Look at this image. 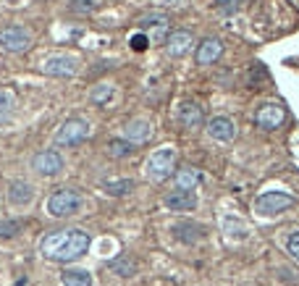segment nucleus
Masks as SVG:
<instances>
[{
	"mask_svg": "<svg viewBox=\"0 0 299 286\" xmlns=\"http://www.w3.org/2000/svg\"><path fill=\"white\" fill-rule=\"evenodd\" d=\"M89 234L82 229H63V231H50L42 236L40 242V252L48 260L55 263H74L79 260L84 252L89 250Z\"/></svg>",
	"mask_w": 299,
	"mask_h": 286,
	"instance_id": "f257e3e1",
	"label": "nucleus"
},
{
	"mask_svg": "<svg viewBox=\"0 0 299 286\" xmlns=\"http://www.w3.org/2000/svg\"><path fill=\"white\" fill-rule=\"evenodd\" d=\"M84 207V194L79 189H58L50 194L48 200V213L53 218H68V216H76Z\"/></svg>",
	"mask_w": 299,
	"mask_h": 286,
	"instance_id": "f03ea898",
	"label": "nucleus"
},
{
	"mask_svg": "<svg viewBox=\"0 0 299 286\" xmlns=\"http://www.w3.org/2000/svg\"><path fill=\"white\" fill-rule=\"evenodd\" d=\"M176 150H173L171 145L160 147V150H155L152 155L147 158L145 163V173L150 181H155V184H160V181H166L168 176L173 173V168H176Z\"/></svg>",
	"mask_w": 299,
	"mask_h": 286,
	"instance_id": "7ed1b4c3",
	"label": "nucleus"
},
{
	"mask_svg": "<svg viewBox=\"0 0 299 286\" xmlns=\"http://www.w3.org/2000/svg\"><path fill=\"white\" fill-rule=\"evenodd\" d=\"M294 205V197L286 192H265L255 200V210L260 216H278V213L289 210Z\"/></svg>",
	"mask_w": 299,
	"mask_h": 286,
	"instance_id": "20e7f679",
	"label": "nucleus"
},
{
	"mask_svg": "<svg viewBox=\"0 0 299 286\" xmlns=\"http://www.w3.org/2000/svg\"><path fill=\"white\" fill-rule=\"evenodd\" d=\"M87 136H89V123L79 121V118H71L55 132V145L58 147H74V145H79V142H84Z\"/></svg>",
	"mask_w": 299,
	"mask_h": 286,
	"instance_id": "39448f33",
	"label": "nucleus"
},
{
	"mask_svg": "<svg viewBox=\"0 0 299 286\" xmlns=\"http://www.w3.org/2000/svg\"><path fill=\"white\" fill-rule=\"evenodd\" d=\"M142 34L147 37L150 42H166L168 40V16L160 14V11H150L139 18Z\"/></svg>",
	"mask_w": 299,
	"mask_h": 286,
	"instance_id": "423d86ee",
	"label": "nucleus"
},
{
	"mask_svg": "<svg viewBox=\"0 0 299 286\" xmlns=\"http://www.w3.org/2000/svg\"><path fill=\"white\" fill-rule=\"evenodd\" d=\"M32 45V34L24 27H5L0 32V48L8 53H24Z\"/></svg>",
	"mask_w": 299,
	"mask_h": 286,
	"instance_id": "0eeeda50",
	"label": "nucleus"
},
{
	"mask_svg": "<svg viewBox=\"0 0 299 286\" xmlns=\"http://www.w3.org/2000/svg\"><path fill=\"white\" fill-rule=\"evenodd\" d=\"M79 71V61L74 55H50L42 61V74L48 76H74Z\"/></svg>",
	"mask_w": 299,
	"mask_h": 286,
	"instance_id": "6e6552de",
	"label": "nucleus"
},
{
	"mask_svg": "<svg viewBox=\"0 0 299 286\" xmlns=\"http://www.w3.org/2000/svg\"><path fill=\"white\" fill-rule=\"evenodd\" d=\"M32 168H34L40 176H55L63 168V158H61V152H55V150H42L32 158Z\"/></svg>",
	"mask_w": 299,
	"mask_h": 286,
	"instance_id": "1a4fd4ad",
	"label": "nucleus"
},
{
	"mask_svg": "<svg viewBox=\"0 0 299 286\" xmlns=\"http://www.w3.org/2000/svg\"><path fill=\"white\" fill-rule=\"evenodd\" d=\"M283 118H286V110H283L281 105H278V102H265V105L257 110V116H255L257 126L268 129V132H273V129L281 126Z\"/></svg>",
	"mask_w": 299,
	"mask_h": 286,
	"instance_id": "9d476101",
	"label": "nucleus"
},
{
	"mask_svg": "<svg viewBox=\"0 0 299 286\" xmlns=\"http://www.w3.org/2000/svg\"><path fill=\"white\" fill-rule=\"evenodd\" d=\"M192 34L186 29H179V32H171L168 34V40H166V53L171 55V58H181V55H186L192 50Z\"/></svg>",
	"mask_w": 299,
	"mask_h": 286,
	"instance_id": "9b49d317",
	"label": "nucleus"
},
{
	"mask_svg": "<svg viewBox=\"0 0 299 286\" xmlns=\"http://www.w3.org/2000/svg\"><path fill=\"white\" fill-rule=\"evenodd\" d=\"M207 134L218 142H231L233 136H236V126H233V121L226 118V116H216V118L207 123Z\"/></svg>",
	"mask_w": 299,
	"mask_h": 286,
	"instance_id": "f8f14e48",
	"label": "nucleus"
},
{
	"mask_svg": "<svg viewBox=\"0 0 299 286\" xmlns=\"http://www.w3.org/2000/svg\"><path fill=\"white\" fill-rule=\"evenodd\" d=\"M163 205L168 207V210H194V207H197V197H194V192L176 189V192L166 194Z\"/></svg>",
	"mask_w": 299,
	"mask_h": 286,
	"instance_id": "ddd939ff",
	"label": "nucleus"
},
{
	"mask_svg": "<svg viewBox=\"0 0 299 286\" xmlns=\"http://www.w3.org/2000/svg\"><path fill=\"white\" fill-rule=\"evenodd\" d=\"M220 55H223V45H220V40H216V37H207V40L199 42V48H197V63L207 66V63H216Z\"/></svg>",
	"mask_w": 299,
	"mask_h": 286,
	"instance_id": "4468645a",
	"label": "nucleus"
},
{
	"mask_svg": "<svg viewBox=\"0 0 299 286\" xmlns=\"http://www.w3.org/2000/svg\"><path fill=\"white\" fill-rule=\"evenodd\" d=\"M205 121V116H202V108L197 105L194 100H186L184 105L179 108V123L181 126H186V129H194V126H199V123Z\"/></svg>",
	"mask_w": 299,
	"mask_h": 286,
	"instance_id": "2eb2a0df",
	"label": "nucleus"
},
{
	"mask_svg": "<svg viewBox=\"0 0 299 286\" xmlns=\"http://www.w3.org/2000/svg\"><path fill=\"white\" fill-rule=\"evenodd\" d=\"M150 134H152V126H150V121H145V118H134L123 126V139H129L132 145L134 142L150 139Z\"/></svg>",
	"mask_w": 299,
	"mask_h": 286,
	"instance_id": "dca6fc26",
	"label": "nucleus"
},
{
	"mask_svg": "<svg viewBox=\"0 0 299 286\" xmlns=\"http://www.w3.org/2000/svg\"><path fill=\"white\" fill-rule=\"evenodd\" d=\"M32 197H34V189H32L29 181H14L8 189V200L14 205H29Z\"/></svg>",
	"mask_w": 299,
	"mask_h": 286,
	"instance_id": "f3484780",
	"label": "nucleus"
},
{
	"mask_svg": "<svg viewBox=\"0 0 299 286\" xmlns=\"http://www.w3.org/2000/svg\"><path fill=\"white\" fill-rule=\"evenodd\" d=\"M202 181V176H199V171L197 168H179L176 171V184H179V189H184V192H192L194 186Z\"/></svg>",
	"mask_w": 299,
	"mask_h": 286,
	"instance_id": "a211bd4d",
	"label": "nucleus"
},
{
	"mask_svg": "<svg viewBox=\"0 0 299 286\" xmlns=\"http://www.w3.org/2000/svg\"><path fill=\"white\" fill-rule=\"evenodd\" d=\"M61 286H92V273L89 270H63L61 273Z\"/></svg>",
	"mask_w": 299,
	"mask_h": 286,
	"instance_id": "6ab92c4d",
	"label": "nucleus"
},
{
	"mask_svg": "<svg viewBox=\"0 0 299 286\" xmlns=\"http://www.w3.org/2000/svg\"><path fill=\"white\" fill-rule=\"evenodd\" d=\"M110 270L118 273V276H134L136 273V260L129 257V255H121V257H116L113 263H110Z\"/></svg>",
	"mask_w": 299,
	"mask_h": 286,
	"instance_id": "aec40b11",
	"label": "nucleus"
},
{
	"mask_svg": "<svg viewBox=\"0 0 299 286\" xmlns=\"http://www.w3.org/2000/svg\"><path fill=\"white\" fill-rule=\"evenodd\" d=\"M134 152V145L129 139H110L108 142V155L110 158H129Z\"/></svg>",
	"mask_w": 299,
	"mask_h": 286,
	"instance_id": "412c9836",
	"label": "nucleus"
},
{
	"mask_svg": "<svg viewBox=\"0 0 299 286\" xmlns=\"http://www.w3.org/2000/svg\"><path fill=\"white\" fill-rule=\"evenodd\" d=\"M113 95H116V89L110 87V84H100V87H95L92 92H89V100L97 102V105H108V102L113 100Z\"/></svg>",
	"mask_w": 299,
	"mask_h": 286,
	"instance_id": "4be33fe9",
	"label": "nucleus"
},
{
	"mask_svg": "<svg viewBox=\"0 0 299 286\" xmlns=\"http://www.w3.org/2000/svg\"><path fill=\"white\" fill-rule=\"evenodd\" d=\"M132 189H134V181L132 179H121V181H110V184H105V192L113 194V197H121V194H126Z\"/></svg>",
	"mask_w": 299,
	"mask_h": 286,
	"instance_id": "5701e85b",
	"label": "nucleus"
},
{
	"mask_svg": "<svg viewBox=\"0 0 299 286\" xmlns=\"http://www.w3.org/2000/svg\"><path fill=\"white\" fill-rule=\"evenodd\" d=\"M14 92L11 89H0V118H5V116L14 110Z\"/></svg>",
	"mask_w": 299,
	"mask_h": 286,
	"instance_id": "b1692460",
	"label": "nucleus"
},
{
	"mask_svg": "<svg viewBox=\"0 0 299 286\" xmlns=\"http://www.w3.org/2000/svg\"><path fill=\"white\" fill-rule=\"evenodd\" d=\"M21 231V220H0V239L16 236Z\"/></svg>",
	"mask_w": 299,
	"mask_h": 286,
	"instance_id": "393cba45",
	"label": "nucleus"
},
{
	"mask_svg": "<svg viewBox=\"0 0 299 286\" xmlns=\"http://www.w3.org/2000/svg\"><path fill=\"white\" fill-rule=\"evenodd\" d=\"M71 11L74 14H89V11H95V0H74Z\"/></svg>",
	"mask_w": 299,
	"mask_h": 286,
	"instance_id": "a878e982",
	"label": "nucleus"
},
{
	"mask_svg": "<svg viewBox=\"0 0 299 286\" xmlns=\"http://www.w3.org/2000/svg\"><path fill=\"white\" fill-rule=\"evenodd\" d=\"M286 250H289V255H291V257H297V260H299V231H294L289 239H286Z\"/></svg>",
	"mask_w": 299,
	"mask_h": 286,
	"instance_id": "bb28decb",
	"label": "nucleus"
},
{
	"mask_svg": "<svg viewBox=\"0 0 299 286\" xmlns=\"http://www.w3.org/2000/svg\"><path fill=\"white\" fill-rule=\"evenodd\" d=\"M147 45H150V40H147L145 34H134V37H132V48L136 50V53H142V50H145Z\"/></svg>",
	"mask_w": 299,
	"mask_h": 286,
	"instance_id": "cd10ccee",
	"label": "nucleus"
},
{
	"mask_svg": "<svg viewBox=\"0 0 299 286\" xmlns=\"http://www.w3.org/2000/svg\"><path fill=\"white\" fill-rule=\"evenodd\" d=\"M16 286H27V278H18V281H16Z\"/></svg>",
	"mask_w": 299,
	"mask_h": 286,
	"instance_id": "c85d7f7f",
	"label": "nucleus"
}]
</instances>
